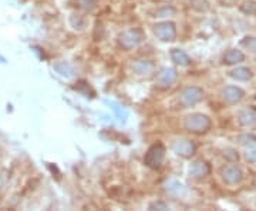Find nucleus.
<instances>
[{
	"mask_svg": "<svg viewBox=\"0 0 256 211\" xmlns=\"http://www.w3.org/2000/svg\"><path fill=\"white\" fill-rule=\"evenodd\" d=\"M212 123L208 116L202 114V113H194L186 116L184 120V127L185 130H188L190 133L194 134H204L210 129Z\"/></svg>",
	"mask_w": 256,
	"mask_h": 211,
	"instance_id": "1",
	"label": "nucleus"
},
{
	"mask_svg": "<svg viewBox=\"0 0 256 211\" xmlns=\"http://www.w3.org/2000/svg\"><path fill=\"white\" fill-rule=\"evenodd\" d=\"M165 158V147L161 143H156L154 146L148 148V151L144 156V164L150 168H160Z\"/></svg>",
	"mask_w": 256,
	"mask_h": 211,
	"instance_id": "2",
	"label": "nucleus"
},
{
	"mask_svg": "<svg viewBox=\"0 0 256 211\" xmlns=\"http://www.w3.org/2000/svg\"><path fill=\"white\" fill-rule=\"evenodd\" d=\"M142 40V33L138 29H130L122 32L118 36V45L124 50H132L134 47H137Z\"/></svg>",
	"mask_w": 256,
	"mask_h": 211,
	"instance_id": "3",
	"label": "nucleus"
},
{
	"mask_svg": "<svg viewBox=\"0 0 256 211\" xmlns=\"http://www.w3.org/2000/svg\"><path fill=\"white\" fill-rule=\"evenodd\" d=\"M220 178H222L224 183L228 184V185H236L244 180V171L240 170V167L234 164V163L224 165L220 168Z\"/></svg>",
	"mask_w": 256,
	"mask_h": 211,
	"instance_id": "4",
	"label": "nucleus"
},
{
	"mask_svg": "<svg viewBox=\"0 0 256 211\" xmlns=\"http://www.w3.org/2000/svg\"><path fill=\"white\" fill-rule=\"evenodd\" d=\"M202 96H204V92L200 87L190 86V87H185L182 92L180 93L178 100L184 107H191V106H195L196 103H200L202 100Z\"/></svg>",
	"mask_w": 256,
	"mask_h": 211,
	"instance_id": "5",
	"label": "nucleus"
},
{
	"mask_svg": "<svg viewBox=\"0 0 256 211\" xmlns=\"http://www.w3.org/2000/svg\"><path fill=\"white\" fill-rule=\"evenodd\" d=\"M154 35L161 42H172L176 37V28L172 22H161L154 26Z\"/></svg>",
	"mask_w": 256,
	"mask_h": 211,
	"instance_id": "6",
	"label": "nucleus"
},
{
	"mask_svg": "<svg viewBox=\"0 0 256 211\" xmlns=\"http://www.w3.org/2000/svg\"><path fill=\"white\" fill-rule=\"evenodd\" d=\"M172 151L182 158H191L196 151V146L188 138H178L172 143Z\"/></svg>",
	"mask_w": 256,
	"mask_h": 211,
	"instance_id": "7",
	"label": "nucleus"
},
{
	"mask_svg": "<svg viewBox=\"0 0 256 211\" xmlns=\"http://www.w3.org/2000/svg\"><path fill=\"white\" fill-rule=\"evenodd\" d=\"M220 96H222V100L228 103V104H238V103L244 100L245 92L238 86H226V87L222 89Z\"/></svg>",
	"mask_w": 256,
	"mask_h": 211,
	"instance_id": "8",
	"label": "nucleus"
},
{
	"mask_svg": "<svg viewBox=\"0 0 256 211\" xmlns=\"http://www.w3.org/2000/svg\"><path fill=\"white\" fill-rule=\"evenodd\" d=\"M176 79H178V73H176L175 69L164 67V69H161V72L156 76V84L161 89H168L176 82Z\"/></svg>",
	"mask_w": 256,
	"mask_h": 211,
	"instance_id": "9",
	"label": "nucleus"
},
{
	"mask_svg": "<svg viewBox=\"0 0 256 211\" xmlns=\"http://www.w3.org/2000/svg\"><path fill=\"white\" fill-rule=\"evenodd\" d=\"M131 69L140 76H150V74L154 73L156 70V66L151 60H146V59H137L131 63Z\"/></svg>",
	"mask_w": 256,
	"mask_h": 211,
	"instance_id": "10",
	"label": "nucleus"
},
{
	"mask_svg": "<svg viewBox=\"0 0 256 211\" xmlns=\"http://www.w3.org/2000/svg\"><path fill=\"white\" fill-rule=\"evenodd\" d=\"M238 123L242 127H252L256 124V107L250 106L238 113Z\"/></svg>",
	"mask_w": 256,
	"mask_h": 211,
	"instance_id": "11",
	"label": "nucleus"
},
{
	"mask_svg": "<svg viewBox=\"0 0 256 211\" xmlns=\"http://www.w3.org/2000/svg\"><path fill=\"white\" fill-rule=\"evenodd\" d=\"M210 173V167L208 163L202 161V160H196L194 161L190 167V175L194 178H204Z\"/></svg>",
	"mask_w": 256,
	"mask_h": 211,
	"instance_id": "12",
	"label": "nucleus"
},
{
	"mask_svg": "<svg viewBox=\"0 0 256 211\" xmlns=\"http://www.w3.org/2000/svg\"><path fill=\"white\" fill-rule=\"evenodd\" d=\"M242 62H245V53L242 50H238V49H230L224 56V63L225 65L234 66L239 65Z\"/></svg>",
	"mask_w": 256,
	"mask_h": 211,
	"instance_id": "13",
	"label": "nucleus"
},
{
	"mask_svg": "<svg viewBox=\"0 0 256 211\" xmlns=\"http://www.w3.org/2000/svg\"><path fill=\"white\" fill-rule=\"evenodd\" d=\"M229 77L236 80V82H249L254 77V73H252L250 69L240 66V67H235L234 70H230L229 72Z\"/></svg>",
	"mask_w": 256,
	"mask_h": 211,
	"instance_id": "14",
	"label": "nucleus"
},
{
	"mask_svg": "<svg viewBox=\"0 0 256 211\" xmlns=\"http://www.w3.org/2000/svg\"><path fill=\"white\" fill-rule=\"evenodd\" d=\"M165 191L175 198H178V197H182L185 194V187L175 180H170L168 183H165Z\"/></svg>",
	"mask_w": 256,
	"mask_h": 211,
	"instance_id": "15",
	"label": "nucleus"
},
{
	"mask_svg": "<svg viewBox=\"0 0 256 211\" xmlns=\"http://www.w3.org/2000/svg\"><path fill=\"white\" fill-rule=\"evenodd\" d=\"M171 59H172V62H174L175 65H180V66L191 65V57L186 55L184 50H180V49H174V50H171Z\"/></svg>",
	"mask_w": 256,
	"mask_h": 211,
	"instance_id": "16",
	"label": "nucleus"
},
{
	"mask_svg": "<svg viewBox=\"0 0 256 211\" xmlns=\"http://www.w3.org/2000/svg\"><path fill=\"white\" fill-rule=\"evenodd\" d=\"M76 6L82 12L90 13L98 6V0H76Z\"/></svg>",
	"mask_w": 256,
	"mask_h": 211,
	"instance_id": "17",
	"label": "nucleus"
},
{
	"mask_svg": "<svg viewBox=\"0 0 256 211\" xmlns=\"http://www.w3.org/2000/svg\"><path fill=\"white\" fill-rule=\"evenodd\" d=\"M236 141H238L239 144H242V146L245 147L254 146V144H256V134H254V133H244V134H239L238 137H236Z\"/></svg>",
	"mask_w": 256,
	"mask_h": 211,
	"instance_id": "18",
	"label": "nucleus"
},
{
	"mask_svg": "<svg viewBox=\"0 0 256 211\" xmlns=\"http://www.w3.org/2000/svg\"><path fill=\"white\" fill-rule=\"evenodd\" d=\"M240 12L246 16H252V15H256V2L254 0H246L240 5Z\"/></svg>",
	"mask_w": 256,
	"mask_h": 211,
	"instance_id": "19",
	"label": "nucleus"
},
{
	"mask_svg": "<svg viewBox=\"0 0 256 211\" xmlns=\"http://www.w3.org/2000/svg\"><path fill=\"white\" fill-rule=\"evenodd\" d=\"M54 69L58 73L62 74V76H66V77H68V76L73 74V67L68 65V63H66V62H62V63L54 65Z\"/></svg>",
	"mask_w": 256,
	"mask_h": 211,
	"instance_id": "20",
	"label": "nucleus"
},
{
	"mask_svg": "<svg viewBox=\"0 0 256 211\" xmlns=\"http://www.w3.org/2000/svg\"><path fill=\"white\" fill-rule=\"evenodd\" d=\"M240 46H244L245 49H248V50H250V52L256 53V37L254 36L244 37V39L240 40Z\"/></svg>",
	"mask_w": 256,
	"mask_h": 211,
	"instance_id": "21",
	"label": "nucleus"
},
{
	"mask_svg": "<svg viewBox=\"0 0 256 211\" xmlns=\"http://www.w3.org/2000/svg\"><path fill=\"white\" fill-rule=\"evenodd\" d=\"M245 160H246L248 163H252V164H256V144L254 146H249L246 147V150H245Z\"/></svg>",
	"mask_w": 256,
	"mask_h": 211,
	"instance_id": "22",
	"label": "nucleus"
},
{
	"mask_svg": "<svg viewBox=\"0 0 256 211\" xmlns=\"http://www.w3.org/2000/svg\"><path fill=\"white\" fill-rule=\"evenodd\" d=\"M224 157L228 160L229 163H236L239 160V153L235 148H225L224 150Z\"/></svg>",
	"mask_w": 256,
	"mask_h": 211,
	"instance_id": "23",
	"label": "nucleus"
},
{
	"mask_svg": "<svg viewBox=\"0 0 256 211\" xmlns=\"http://www.w3.org/2000/svg\"><path fill=\"white\" fill-rule=\"evenodd\" d=\"M191 5L192 8L195 10H198V12H206L208 8H210L206 0H191Z\"/></svg>",
	"mask_w": 256,
	"mask_h": 211,
	"instance_id": "24",
	"label": "nucleus"
},
{
	"mask_svg": "<svg viewBox=\"0 0 256 211\" xmlns=\"http://www.w3.org/2000/svg\"><path fill=\"white\" fill-rule=\"evenodd\" d=\"M175 9L174 8H171V6H164V8H161V9L156 10V18H165V16H170V15H174Z\"/></svg>",
	"mask_w": 256,
	"mask_h": 211,
	"instance_id": "25",
	"label": "nucleus"
},
{
	"mask_svg": "<svg viewBox=\"0 0 256 211\" xmlns=\"http://www.w3.org/2000/svg\"><path fill=\"white\" fill-rule=\"evenodd\" d=\"M150 210H170V205L164 201H154L148 205Z\"/></svg>",
	"mask_w": 256,
	"mask_h": 211,
	"instance_id": "26",
	"label": "nucleus"
},
{
	"mask_svg": "<svg viewBox=\"0 0 256 211\" xmlns=\"http://www.w3.org/2000/svg\"><path fill=\"white\" fill-rule=\"evenodd\" d=\"M252 184H254V187H256V175L254 177V181H252Z\"/></svg>",
	"mask_w": 256,
	"mask_h": 211,
	"instance_id": "27",
	"label": "nucleus"
},
{
	"mask_svg": "<svg viewBox=\"0 0 256 211\" xmlns=\"http://www.w3.org/2000/svg\"><path fill=\"white\" fill-rule=\"evenodd\" d=\"M0 62H2V63H4V59H3L2 56H0Z\"/></svg>",
	"mask_w": 256,
	"mask_h": 211,
	"instance_id": "28",
	"label": "nucleus"
}]
</instances>
